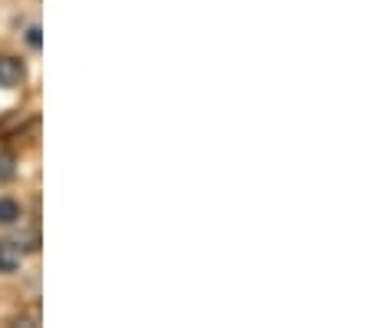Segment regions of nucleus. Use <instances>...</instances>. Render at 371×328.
I'll list each match as a JSON object with an SVG mask.
<instances>
[{"label":"nucleus","mask_w":371,"mask_h":328,"mask_svg":"<svg viewBox=\"0 0 371 328\" xmlns=\"http://www.w3.org/2000/svg\"><path fill=\"white\" fill-rule=\"evenodd\" d=\"M20 80H23V67H20V60L14 57H0V87H17Z\"/></svg>","instance_id":"f257e3e1"},{"label":"nucleus","mask_w":371,"mask_h":328,"mask_svg":"<svg viewBox=\"0 0 371 328\" xmlns=\"http://www.w3.org/2000/svg\"><path fill=\"white\" fill-rule=\"evenodd\" d=\"M20 265V249L14 245H0V272H14Z\"/></svg>","instance_id":"f03ea898"},{"label":"nucleus","mask_w":371,"mask_h":328,"mask_svg":"<svg viewBox=\"0 0 371 328\" xmlns=\"http://www.w3.org/2000/svg\"><path fill=\"white\" fill-rule=\"evenodd\" d=\"M20 219V203L17 199H7V196H4V199H0V222H4V226H10V222H17Z\"/></svg>","instance_id":"7ed1b4c3"},{"label":"nucleus","mask_w":371,"mask_h":328,"mask_svg":"<svg viewBox=\"0 0 371 328\" xmlns=\"http://www.w3.org/2000/svg\"><path fill=\"white\" fill-rule=\"evenodd\" d=\"M14 173H17V163H14V156H10V153H0V183L14 179Z\"/></svg>","instance_id":"20e7f679"},{"label":"nucleus","mask_w":371,"mask_h":328,"mask_svg":"<svg viewBox=\"0 0 371 328\" xmlns=\"http://www.w3.org/2000/svg\"><path fill=\"white\" fill-rule=\"evenodd\" d=\"M27 43H30L33 50H40V27H30V30H27Z\"/></svg>","instance_id":"39448f33"}]
</instances>
